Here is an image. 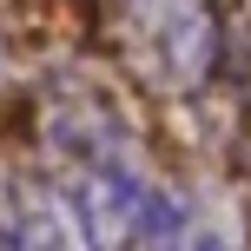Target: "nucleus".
Returning a JSON list of instances; mask_svg holds the SVG:
<instances>
[{
	"label": "nucleus",
	"mask_w": 251,
	"mask_h": 251,
	"mask_svg": "<svg viewBox=\"0 0 251 251\" xmlns=\"http://www.w3.org/2000/svg\"><path fill=\"white\" fill-rule=\"evenodd\" d=\"M66 212L93 251H165L178 225V192L152 185L132 152L66 165Z\"/></svg>",
	"instance_id": "obj_2"
},
{
	"label": "nucleus",
	"mask_w": 251,
	"mask_h": 251,
	"mask_svg": "<svg viewBox=\"0 0 251 251\" xmlns=\"http://www.w3.org/2000/svg\"><path fill=\"white\" fill-rule=\"evenodd\" d=\"M113 40L146 86L199 93L218 73L225 20L218 0H113Z\"/></svg>",
	"instance_id": "obj_1"
},
{
	"label": "nucleus",
	"mask_w": 251,
	"mask_h": 251,
	"mask_svg": "<svg viewBox=\"0 0 251 251\" xmlns=\"http://www.w3.org/2000/svg\"><path fill=\"white\" fill-rule=\"evenodd\" d=\"M165 251H245V218L231 199H218V192H192V199H178V225Z\"/></svg>",
	"instance_id": "obj_4"
},
{
	"label": "nucleus",
	"mask_w": 251,
	"mask_h": 251,
	"mask_svg": "<svg viewBox=\"0 0 251 251\" xmlns=\"http://www.w3.org/2000/svg\"><path fill=\"white\" fill-rule=\"evenodd\" d=\"M0 251H66L60 212L26 178H0Z\"/></svg>",
	"instance_id": "obj_3"
}]
</instances>
